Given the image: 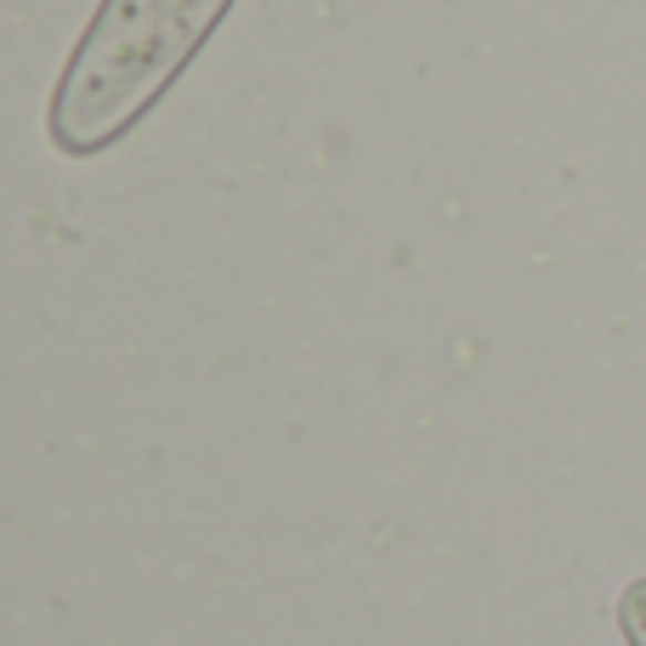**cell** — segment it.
Listing matches in <instances>:
<instances>
[{
  "mask_svg": "<svg viewBox=\"0 0 646 646\" xmlns=\"http://www.w3.org/2000/svg\"><path fill=\"white\" fill-rule=\"evenodd\" d=\"M222 12L227 0H103L45 109L52 147L91 160L136 131Z\"/></svg>",
  "mask_w": 646,
  "mask_h": 646,
  "instance_id": "6da1fadb",
  "label": "cell"
}]
</instances>
